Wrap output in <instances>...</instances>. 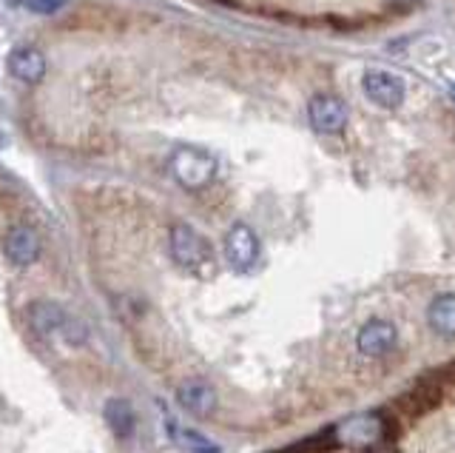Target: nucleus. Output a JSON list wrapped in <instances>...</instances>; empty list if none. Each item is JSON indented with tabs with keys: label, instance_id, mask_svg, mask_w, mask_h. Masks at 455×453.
Instances as JSON below:
<instances>
[{
	"label": "nucleus",
	"instance_id": "obj_1",
	"mask_svg": "<svg viewBox=\"0 0 455 453\" xmlns=\"http://www.w3.org/2000/svg\"><path fill=\"white\" fill-rule=\"evenodd\" d=\"M384 439H387V419L376 414V410L355 414L333 428V442L341 448H353V450H373L384 445Z\"/></svg>",
	"mask_w": 455,
	"mask_h": 453
},
{
	"label": "nucleus",
	"instance_id": "obj_2",
	"mask_svg": "<svg viewBox=\"0 0 455 453\" xmlns=\"http://www.w3.org/2000/svg\"><path fill=\"white\" fill-rule=\"evenodd\" d=\"M168 166H171V174H174V180L180 182V186L194 189V191L211 186L213 174H217V160H213L208 151L194 149V146L177 149L174 154H171Z\"/></svg>",
	"mask_w": 455,
	"mask_h": 453
},
{
	"label": "nucleus",
	"instance_id": "obj_3",
	"mask_svg": "<svg viewBox=\"0 0 455 453\" xmlns=\"http://www.w3.org/2000/svg\"><path fill=\"white\" fill-rule=\"evenodd\" d=\"M171 257H174L177 265L188 268V271H205V268L213 265V251L208 239L182 222L171 229Z\"/></svg>",
	"mask_w": 455,
	"mask_h": 453
},
{
	"label": "nucleus",
	"instance_id": "obj_4",
	"mask_svg": "<svg viewBox=\"0 0 455 453\" xmlns=\"http://www.w3.org/2000/svg\"><path fill=\"white\" fill-rule=\"evenodd\" d=\"M362 89H364V97L373 106L379 109H398L404 103V80L402 77H395L390 72H384V69H370V72L362 77Z\"/></svg>",
	"mask_w": 455,
	"mask_h": 453
},
{
	"label": "nucleus",
	"instance_id": "obj_5",
	"mask_svg": "<svg viewBox=\"0 0 455 453\" xmlns=\"http://www.w3.org/2000/svg\"><path fill=\"white\" fill-rule=\"evenodd\" d=\"M225 257L236 271H251L256 260H259V239L245 222L231 225V231L225 237Z\"/></svg>",
	"mask_w": 455,
	"mask_h": 453
},
{
	"label": "nucleus",
	"instance_id": "obj_6",
	"mask_svg": "<svg viewBox=\"0 0 455 453\" xmlns=\"http://www.w3.org/2000/svg\"><path fill=\"white\" fill-rule=\"evenodd\" d=\"M307 117L319 134H339L347 123V106L333 94H316L307 103Z\"/></svg>",
	"mask_w": 455,
	"mask_h": 453
},
{
	"label": "nucleus",
	"instance_id": "obj_7",
	"mask_svg": "<svg viewBox=\"0 0 455 453\" xmlns=\"http://www.w3.org/2000/svg\"><path fill=\"white\" fill-rule=\"evenodd\" d=\"M398 334L387 320H370L364 328L359 331V351L364 357H387L395 348Z\"/></svg>",
	"mask_w": 455,
	"mask_h": 453
},
{
	"label": "nucleus",
	"instance_id": "obj_8",
	"mask_svg": "<svg viewBox=\"0 0 455 453\" xmlns=\"http://www.w3.org/2000/svg\"><path fill=\"white\" fill-rule=\"evenodd\" d=\"M68 317L71 314H66V311L52 300H35L26 308V322L37 336H52L57 331H63Z\"/></svg>",
	"mask_w": 455,
	"mask_h": 453
},
{
	"label": "nucleus",
	"instance_id": "obj_9",
	"mask_svg": "<svg viewBox=\"0 0 455 453\" xmlns=\"http://www.w3.org/2000/svg\"><path fill=\"white\" fill-rule=\"evenodd\" d=\"M177 400L185 410H191L196 417H208L217 408V391L203 379H188L177 388Z\"/></svg>",
	"mask_w": 455,
	"mask_h": 453
},
{
	"label": "nucleus",
	"instance_id": "obj_10",
	"mask_svg": "<svg viewBox=\"0 0 455 453\" xmlns=\"http://www.w3.org/2000/svg\"><path fill=\"white\" fill-rule=\"evenodd\" d=\"M4 251L14 265H32L40 254V239L26 225H14L4 239Z\"/></svg>",
	"mask_w": 455,
	"mask_h": 453
},
{
	"label": "nucleus",
	"instance_id": "obj_11",
	"mask_svg": "<svg viewBox=\"0 0 455 453\" xmlns=\"http://www.w3.org/2000/svg\"><path fill=\"white\" fill-rule=\"evenodd\" d=\"M9 72L18 80L37 83L46 75V58H43L37 49H14L9 54Z\"/></svg>",
	"mask_w": 455,
	"mask_h": 453
},
{
	"label": "nucleus",
	"instance_id": "obj_12",
	"mask_svg": "<svg viewBox=\"0 0 455 453\" xmlns=\"http://www.w3.org/2000/svg\"><path fill=\"white\" fill-rule=\"evenodd\" d=\"M430 328L441 336H455V294H441L427 311Z\"/></svg>",
	"mask_w": 455,
	"mask_h": 453
},
{
	"label": "nucleus",
	"instance_id": "obj_13",
	"mask_svg": "<svg viewBox=\"0 0 455 453\" xmlns=\"http://www.w3.org/2000/svg\"><path fill=\"white\" fill-rule=\"evenodd\" d=\"M103 417L108 422V428L117 433V436H132L134 431V425H137V417H134V408L132 402H125V400H108L106 402V410H103Z\"/></svg>",
	"mask_w": 455,
	"mask_h": 453
},
{
	"label": "nucleus",
	"instance_id": "obj_14",
	"mask_svg": "<svg viewBox=\"0 0 455 453\" xmlns=\"http://www.w3.org/2000/svg\"><path fill=\"white\" fill-rule=\"evenodd\" d=\"M168 431H171V436H174L185 450H191V453H220V445L217 442H211L208 436L196 433L191 428H177V425L171 422Z\"/></svg>",
	"mask_w": 455,
	"mask_h": 453
},
{
	"label": "nucleus",
	"instance_id": "obj_15",
	"mask_svg": "<svg viewBox=\"0 0 455 453\" xmlns=\"http://www.w3.org/2000/svg\"><path fill=\"white\" fill-rule=\"evenodd\" d=\"M60 334L68 339V343H75V345H83L85 339H89V328H85V325H83L77 317H68Z\"/></svg>",
	"mask_w": 455,
	"mask_h": 453
},
{
	"label": "nucleus",
	"instance_id": "obj_16",
	"mask_svg": "<svg viewBox=\"0 0 455 453\" xmlns=\"http://www.w3.org/2000/svg\"><path fill=\"white\" fill-rule=\"evenodd\" d=\"M23 6L37 12V15H52V12L66 6V0H23Z\"/></svg>",
	"mask_w": 455,
	"mask_h": 453
},
{
	"label": "nucleus",
	"instance_id": "obj_17",
	"mask_svg": "<svg viewBox=\"0 0 455 453\" xmlns=\"http://www.w3.org/2000/svg\"><path fill=\"white\" fill-rule=\"evenodd\" d=\"M390 4H395V6H407V4H412V0H390Z\"/></svg>",
	"mask_w": 455,
	"mask_h": 453
},
{
	"label": "nucleus",
	"instance_id": "obj_18",
	"mask_svg": "<svg viewBox=\"0 0 455 453\" xmlns=\"http://www.w3.org/2000/svg\"><path fill=\"white\" fill-rule=\"evenodd\" d=\"M452 92H455V89H452Z\"/></svg>",
	"mask_w": 455,
	"mask_h": 453
}]
</instances>
